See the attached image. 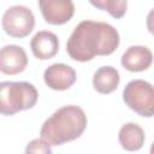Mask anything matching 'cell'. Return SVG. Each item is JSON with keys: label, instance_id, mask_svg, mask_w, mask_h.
Segmentation results:
<instances>
[{"label": "cell", "instance_id": "obj_1", "mask_svg": "<svg viewBox=\"0 0 154 154\" xmlns=\"http://www.w3.org/2000/svg\"><path fill=\"white\" fill-rule=\"evenodd\" d=\"M119 34L108 23L83 20L70 35L66 52L76 61H89L96 55H109L119 46Z\"/></svg>", "mask_w": 154, "mask_h": 154}, {"label": "cell", "instance_id": "obj_2", "mask_svg": "<svg viewBox=\"0 0 154 154\" xmlns=\"http://www.w3.org/2000/svg\"><path fill=\"white\" fill-rule=\"evenodd\" d=\"M87 123V116L81 107L63 106L45 120L40 135L52 146H61L78 138L84 132Z\"/></svg>", "mask_w": 154, "mask_h": 154}, {"label": "cell", "instance_id": "obj_3", "mask_svg": "<svg viewBox=\"0 0 154 154\" xmlns=\"http://www.w3.org/2000/svg\"><path fill=\"white\" fill-rule=\"evenodd\" d=\"M38 93L29 82L0 83V112L2 116H13L30 109L36 105Z\"/></svg>", "mask_w": 154, "mask_h": 154}, {"label": "cell", "instance_id": "obj_4", "mask_svg": "<svg viewBox=\"0 0 154 154\" xmlns=\"http://www.w3.org/2000/svg\"><path fill=\"white\" fill-rule=\"evenodd\" d=\"M125 105L144 118L154 117V85L143 79L130 81L123 90Z\"/></svg>", "mask_w": 154, "mask_h": 154}, {"label": "cell", "instance_id": "obj_5", "mask_svg": "<svg viewBox=\"0 0 154 154\" xmlns=\"http://www.w3.org/2000/svg\"><path fill=\"white\" fill-rule=\"evenodd\" d=\"M1 24L7 35L23 38L32 31L35 26V17L30 8L22 5H14L5 11Z\"/></svg>", "mask_w": 154, "mask_h": 154}, {"label": "cell", "instance_id": "obj_6", "mask_svg": "<svg viewBox=\"0 0 154 154\" xmlns=\"http://www.w3.org/2000/svg\"><path fill=\"white\" fill-rule=\"evenodd\" d=\"M38 7L43 19L52 25L65 24L75 14L72 0H38Z\"/></svg>", "mask_w": 154, "mask_h": 154}, {"label": "cell", "instance_id": "obj_7", "mask_svg": "<svg viewBox=\"0 0 154 154\" xmlns=\"http://www.w3.org/2000/svg\"><path fill=\"white\" fill-rule=\"evenodd\" d=\"M76 71L63 63H55L45 70L43 79L48 88L53 90H66L71 88L76 82Z\"/></svg>", "mask_w": 154, "mask_h": 154}, {"label": "cell", "instance_id": "obj_8", "mask_svg": "<svg viewBox=\"0 0 154 154\" xmlns=\"http://www.w3.org/2000/svg\"><path fill=\"white\" fill-rule=\"evenodd\" d=\"M28 57L25 51L16 45L4 46L0 51V70L5 75H17L25 70Z\"/></svg>", "mask_w": 154, "mask_h": 154}, {"label": "cell", "instance_id": "obj_9", "mask_svg": "<svg viewBox=\"0 0 154 154\" xmlns=\"http://www.w3.org/2000/svg\"><path fill=\"white\" fill-rule=\"evenodd\" d=\"M120 63L123 67L130 72H141L152 65L153 54L150 49L144 46H131L122 55Z\"/></svg>", "mask_w": 154, "mask_h": 154}, {"label": "cell", "instance_id": "obj_10", "mask_svg": "<svg viewBox=\"0 0 154 154\" xmlns=\"http://www.w3.org/2000/svg\"><path fill=\"white\" fill-rule=\"evenodd\" d=\"M30 48L32 54L40 60H47L53 58L59 51V41L55 34L42 30L34 35L30 41Z\"/></svg>", "mask_w": 154, "mask_h": 154}, {"label": "cell", "instance_id": "obj_11", "mask_svg": "<svg viewBox=\"0 0 154 154\" xmlns=\"http://www.w3.org/2000/svg\"><path fill=\"white\" fill-rule=\"evenodd\" d=\"M119 82V72L112 66L99 67L93 77V87L100 94H111L118 88Z\"/></svg>", "mask_w": 154, "mask_h": 154}, {"label": "cell", "instance_id": "obj_12", "mask_svg": "<svg viewBox=\"0 0 154 154\" xmlns=\"http://www.w3.org/2000/svg\"><path fill=\"white\" fill-rule=\"evenodd\" d=\"M118 140L120 146L129 152L140 150L143 147L146 136L143 129L136 123L124 124L118 134Z\"/></svg>", "mask_w": 154, "mask_h": 154}, {"label": "cell", "instance_id": "obj_13", "mask_svg": "<svg viewBox=\"0 0 154 154\" xmlns=\"http://www.w3.org/2000/svg\"><path fill=\"white\" fill-rule=\"evenodd\" d=\"M89 2L94 7L108 12V14L116 19L124 17L128 7V0H89Z\"/></svg>", "mask_w": 154, "mask_h": 154}, {"label": "cell", "instance_id": "obj_14", "mask_svg": "<svg viewBox=\"0 0 154 154\" xmlns=\"http://www.w3.org/2000/svg\"><path fill=\"white\" fill-rule=\"evenodd\" d=\"M52 144L45 138H36L28 143L25 153H52Z\"/></svg>", "mask_w": 154, "mask_h": 154}, {"label": "cell", "instance_id": "obj_15", "mask_svg": "<svg viewBox=\"0 0 154 154\" xmlns=\"http://www.w3.org/2000/svg\"><path fill=\"white\" fill-rule=\"evenodd\" d=\"M146 24H147V29L148 31L154 35V8L149 11V13L147 14V19H146Z\"/></svg>", "mask_w": 154, "mask_h": 154}, {"label": "cell", "instance_id": "obj_16", "mask_svg": "<svg viewBox=\"0 0 154 154\" xmlns=\"http://www.w3.org/2000/svg\"><path fill=\"white\" fill-rule=\"evenodd\" d=\"M150 153H152V154H154V142L152 143V147H150Z\"/></svg>", "mask_w": 154, "mask_h": 154}]
</instances>
